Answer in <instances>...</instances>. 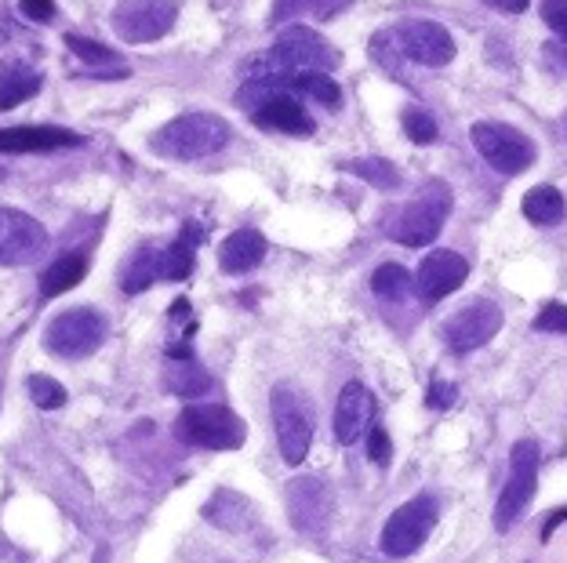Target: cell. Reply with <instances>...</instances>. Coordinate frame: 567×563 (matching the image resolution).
<instances>
[{
  "label": "cell",
  "instance_id": "d6a6232c",
  "mask_svg": "<svg viewBox=\"0 0 567 563\" xmlns=\"http://www.w3.org/2000/svg\"><path fill=\"white\" fill-rule=\"evenodd\" d=\"M535 331H549V335H567V305L549 302L546 310L535 316Z\"/></svg>",
  "mask_w": 567,
  "mask_h": 563
},
{
  "label": "cell",
  "instance_id": "5bb4252c",
  "mask_svg": "<svg viewBox=\"0 0 567 563\" xmlns=\"http://www.w3.org/2000/svg\"><path fill=\"white\" fill-rule=\"evenodd\" d=\"M331 505V488L320 477H295L288 483V517L302 534H324Z\"/></svg>",
  "mask_w": 567,
  "mask_h": 563
},
{
  "label": "cell",
  "instance_id": "d4e9b609",
  "mask_svg": "<svg viewBox=\"0 0 567 563\" xmlns=\"http://www.w3.org/2000/svg\"><path fill=\"white\" fill-rule=\"evenodd\" d=\"M371 291H375L379 299H385V302H404L415 288H411V277H408L404 265L385 262L375 270V277H371Z\"/></svg>",
  "mask_w": 567,
  "mask_h": 563
},
{
  "label": "cell",
  "instance_id": "6da1fadb",
  "mask_svg": "<svg viewBox=\"0 0 567 563\" xmlns=\"http://www.w3.org/2000/svg\"><path fill=\"white\" fill-rule=\"evenodd\" d=\"M229 143V124L215 113H183L153 135V149L167 160H204Z\"/></svg>",
  "mask_w": 567,
  "mask_h": 563
},
{
  "label": "cell",
  "instance_id": "83f0119b",
  "mask_svg": "<svg viewBox=\"0 0 567 563\" xmlns=\"http://www.w3.org/2000/svg\"><path fill=\"white\" fill-rule=\"evenodd\" d=\"M350 171L360 175L368 186H375V189H396V186H401V171H396V164H393V160H385V157L353 160V164H350Z\"/></svg>",
  "mask_w": 567,
  "mask_h": 563
},
{
  "label": "cell",
  "instance_id": "4dcf8cb0",
  "mask_svg": "<svg viewBox=\"0 0 567 563\" xmlns=\"http://www.w3.org/2000/svg\"><path fill=\"white\" fill-rule=\"evenodd\" d=\"M25 389H30V400H33L37 407H44V411H59V407H66V389H62L55 378H48V375H30V382H25Z\"/></svg>",
  "mask_w": 567,
  "mask_h": 563
},
{
  "label": "cell",
  "instance_id": "7402d4cb",
  "mask_svg": "<svg viewBox=\"0 0 567 563\" xmlns=\"http://www.w3.org/2000/svg\"><path fill=\"white\" fill-rule=\"evenodd\" d=\"M161 262H164V251H157L153 244H142L132 259H127L124 273H121V288L124 294H142L153 280L161 277Z\"/></svg>",
  "mask_w": 567,
  "mask_h": 563
},
{
  "label": "cell",
  "instance_id": "9a60e30c",
  "mask_svg": "<svg viewBox=\"0 0 567 563\" xmlns=\"http://www.w3.org/2000/svg\"><path fill=\"white\" fill-rule=\"evenodd\" d=\"M470 277V262L462 259L455 251H433L425 254L422 265H419V277H415V288H419V299L422 302H441L447 299L451 291H458L466 284Z\"/></svg>",
  "mask_w": 567,
  "mask_h": 563
},
{
  "label": "cell",
  "instance_id": "e575fe53",
  "mask_svg": "<svg viewBox=\"0 0 567 563\" xmlns=\"http://www.w3.org/2000/svg\"><path fill=\"white\" fill-rule=\"evenodd\" d=\"M455 386H447V382L441 378H433L430 382V393H425V407H433V411H444V407L455 404Z\"/></svg>",
  "mask_w": 567,
  "mask_h": 563
},
{
  "label": "cell",
  "instance_id": "7c38bea8",
  "mask_svg": "<svg viewBox=\"0 0 567 563\" xmlns=\"http://www.w3.org/2000/svg\"><path fill=\"white\" fill-rule=\"evenodd\" d=\"M393 33H396V41H401L404 55L411 62H419V66L441 70L455 59V41H451V33L433 19H404L401 25H393Z\"/></svg>",
  "mask_w": 567,
  "mask_h": 563
},
{
  "label": "cell",
  "instance_id": "ac0fdd59",
  "mask_svg": "<svg viewBox=\"0 0 567 563\" xmlns=\"http://www.w3.org/2000/svg\"><path fill=\"white\" fill-rule=\"evenodd\" d=\"M255 124L266 127V132H280V135H313V121L306 117V110L288 92L262 102V106L255 110Z\"/></svg>",
  "mask_w": 567,
  "mask_h": 563
},
{
  "label": "cell",
  "instance_id": "8992f818",
  "mask_svg": "<svg viewBox=\"0 0 567 563\" xmlns=\"http://www.w3.org/2000/svg\"><path fill=\"white\" fill-rule=\"evenodd\" d=\"M102 338H106V316L81 305V310H66L51 320L44 331V350L59 361H84L99 350Z\"/></svg>",
  "mask_w": 567,
  "mask_h": 563
},
{
  "label": "cell",
  "instance_id": "1f68e13d",
  "mask_svg": "<svg viewBox=\"0 0 567 563\" xmlns=\"http://www.w3.org/2000/svg\"><path fill=\"white\" fill-rule=\"evenodd\" d=\"M66 48H70L81 62H87V66H113V62L121 59L113 48L99 44V41H87V37H73V33H66Z\"/></svg>",
  "mask_w": 567,
  "mask_h": 563
},
{
  "label": "cell",
  "instance_id": "f35d334b",
  "mask_svg": "<svg viewBox=\"0 0 567 563\" xmlns=\"http://www.w3.org/2000/svg\"><path fill=\"white\" fill-rule=\"evenodd\" d=\"M495 11H506V15H524L527 8H532V0H487Z\"/></svg>",
  "mask_w": 567,
  "mask_h": 563
},
{
  "label": "cell",
  "instance_id": "8fae6325",
  "mask_svg": "<svg viewBox=\"0 0 567 563\" xmlns=\"http://www.w3.org/2000/svg\"><path fill=\"white\" fill-rule=\"evenodd\" d=\"M48 233L33 215L0 208V265H30L44 254Z\"/></svg>",
  "mask_w": 567,
  "mask_h": 563
},
{
  "label": "cell",
  "instance_id": "ab89813d",
  "mask_svg": "<svg viewBox=\"0 0 567 563\" xmlns=\"http://www.w3.org/2000/svg\"><path fill=\"white\" fill-rule=\"evenodd\" d=\"M350 4V0H317V8H313V15L317 19H331V15H339V11Z\"/></svg>",
  "mask_w": 567,
  "mask_h": 563
},
{
  "label": "cell",
  "instance_id": "30bf717a",
  "mask_svg": "<svg viewBox=\"0 0 567 563\" xmlns=\"http://www.w3.org/2000/svg\"><path fill=\"white\" fill-rule=\"evenodd\" d=\"M436 528V502L433 498H411V502H404L396 513L385 520L382 528V553L401 560V556H411L415 549L430 539Z\"/></svg>",
  "mask_w": 567,
  "mask_h": 563
},
{
  "label": "cell",
  "instance_id": "ffe728a7",
  "mask_svg": "<svg viewBox=\"0 0 567 563\" xmlns=\"http://www.w3.org/2000/svg\"><path fill=\"white\" fill-rule=\"evenodd\" d=\"M87 277V259L81 251H73V254H62V259H55L44 270L41 277V294L44 299H59V294H66L73 291L81 280Z\"/></svg>",
  "mask_w": 567,
  "mask_h": 563
},
{
  "label": "cell",
  "instance_id": "3957f363",
  "mask_svg": "<svg viewBox=\"0 0 567 563\" xmlns=\"http://www.w3.org/2000/svg\"><path fill=\"white\" fill-rule=\"evenodd\" d=\"M451 215V189L444 183H425L415 197L404 204L401 219L393 226V240L404 248H425L441 237V229Z\"/></svg>",
  "mask_w": 567,
  "mask_h": 563
},
{
  "label": "cell",
  "instance_id": "8d00e7d4",
  "mask_svg": "<svg viewBox=\"0 0 567 563\" xmlns=\"http://www.w3.org/2000/svg\"><path fill=\"white\" fill-rule=\"evenodd\" d=\"M19 11L30 22H51V19H55V4H51V0H19Z\"/></svg>",
  "mask_w": 567,
  "mask_h": 563
},
{
  "label": "cell",
  "instance_id": "e0dca14e",
  "mask_svg": "<svg viewBox=\"0 0 567 563\" xmlns=\"http://www.w3.org/2000/svg\"><path fill=\"white\" fill-rule=\"evenodd\" d=\"M84 138L70 132V127L55 124H30V127H4L0 132V153H55V149H73Z\"/></svg>",
  "mask_w": 567,
  "mask_h": 563
},
{
  "label": "cell",
  "instance_id": "9c48e42d",
  "mask_svg": "<svg viewBox=\"0 0 567 563\" xmlns=\"http://www.w3.org/2000/svg\"><path fill=\"white\" fill-rule=\"evenodd\" d=\"M178 19L175 0H121L113 8V30L127 44H153L164 33H172Z\"/></svg>",
  "mask_w": 567,
  "mask_h": 563
},
{
  "label": "cell",
  "instance_id": "7a4b0ae2",
  "mask_svg": "<svg viewBox=\"0 0 567 563\" xmlns=\"http://www.w3.org/2000/svg\"><path fill=\"white\" fill-rule=\"evenodd\" d=\"M183 444L204 447V451H237L248 437V426L223 404H189L175 421Z\"/></svg>",
  "mask_w": 567,
  "mask_h": 563
},
{
  "label": "cell",
  "instance_id": "f1b7e54d",
  "mask_svg": "<svg viewBox=\"0 0 567 563\" xmlns=\"http://www.w3.org/2000/svg\"><path fill=\"white\" fill-rule=\"evenodd\" d=\"M204 517L215 520V528H240V520L248 517V505L234 491H215L212 502L204 505Z\"/></svg>",
  "mask_w": 567,
  "mask_h": 563
},
{
  "label": "cell",
  "instance_id": "603a6c76",
  "mask_svg": "<svg viewBox=\"0 0 567 563\" xmlns=\"http://www.w3.org/2000/svg\"><path fill=\"white\" fill-rule=\"evenodd\" d=\"M564 211H567V204L560 197V189H553V186L527 189V197H524L527 222H535V226H557L564 219Z\"/></svg>",
  "mask_w": 567,
  "mask_h": 563
},
{
  "label": "cell",
  "instance_id": "484cf974",
  "mask_svg": "<svg viewBox=\"0 0 567 563\" xmlns=\"http://www.w3.org/2000/svg\"><path fill=\"white\" fill-rule=\"evenodd\" d=\"M291 87H295V92L309 95V98H317L320 106H328V110L342 106V92H339V84H334L328 73H317V70L299 73V76H295V81H291Z\"/></svg>",
  "mask_w": 567,
  "mask_h": 563
},
{
  "label": "cell",
  "instance_id": "d6986e66",
  "mask_svg": "<svg viewBox=\"0 0 567 563\" xmlns=\"http://www.w3.org/2000/svg\"><path fill=\"white\" fill-rule=\"evenodd\" d=\"M266 259V237L259 229H237V233H229L223 240V248H218V262H223L226 273H251L255 265Z\"/></svg>",
  "mask_w": 567,
  "mask_h": 563
},
{
  "label": "cell",
  "instance_id": "52a82bcc",
  "mask_svg": "<svg viewBox=\"0 0 567 563\" xmlns=\"http://www.w3.org/2000/svg\"><path fill=\"white\" fill-rule=\"evenodd\" d=\"M476 153L492 164L498 175H520L535 164V143L524 132L498 121H481L470 127Z\"/></svg>",
  "mask_w": 567,
  "mask_h": 563
},
{
  "label": "cell",
  "instance_id": "74e56055",
  "mask_svg": "<svg viewBox=\"0 0 567 563\" xmlns=\"http://www.w3.org/2000/svg\"><path fill=\"white\" fill-rule=\"evenodd\" d=\"M317 0H277L274 8V22H288L295 15H302V11H313Z\"/></svg>",
  "mask_w": 567,
  "mask_h": 563
},
{
  "label": "cell",
  "instance_id": "5b68a950",
  "mask_svg": "<svg viewBox=\"0 0 567 563\" xmlns=\"http://www.w3.org/2000/svg\"><path fill=\"white\" fill-rule=\"evenodd\" d=\"M269 407H274V429L280 455L288 466H302L313 444V407L309 400L291 386H277L269 393Z\"/></svg>",
  "mask_w": 567,
  "mask_h": 563
},
{
  "label": "cell",
  "instance_id": "d590c367",
  "mask_svg": "<svg viewBox=\"0 0 567 563\" xmlns=\"http://www.w3.org/2000/svg\"><path fill=\"white\" fill-rule=\"evenodd\" d=\"M368 458L375 466L390 462V432H385V429H371L368 432Z\"/></svg>",
  "mask_w": 567,
  "mask_h": 563
},
{
  "label": "cell",
  "instance_id": "4fadbf2b",
  "mask_svg": "<svg viewBox=\"0 0 567 563\" xmlns=\"http://www.w3.org/2000/svg\"><path fill=\"white\" fill-rule=\"evenodd\" d=\"M502 327V310L492 302V299H476L470 305H462V310L447 320L444 327V338L455 353H473L487 345Z\"/></svg>",
  "mask_w": 567,
  "mask_h": 563
},
{
  "label": "cell",
  "instance_id": "277c9868",
  "mask_svg": "<svg viewBox=\"0 0 567 563\" xmlns=\"http://www.w3.org/2000/svg\"><path fill=\"white\" fill-rule=\"evenodd\" d=\"M266 62L284 76H299V73H324L331 66H339V51H334L317 30H306V25H288V30L277 33L274 48H269Z\"/></svg>",
  "mask_w": 567,
  "mask_h": 563
},
{
  "label": "cell",
  "instance_id": "836d02e7",
  "mask_svg": "<svg viewBox=\"0 0 567 563\" xmlns=\"http://www.w3.org/2000/svg\"><path fill=\"white\" fill-rule=\"evenodd\" d=\"M543 19H546L549 30L567 44V0H546V4H543Z\"/></svg>",
  "mask_w": 567,
  "mask_h": 563
},
{
  "label": "cell",
  "instance_id": "ba28073f",
  "mask_svg": "<svg viewBox=\"0 0 567 563\" xmlns=\"http://www.w3.org/2000/svg\"><path fill=\"white\" fill-rule=\"evenodd\" d=\"M538 458H543V451H538L535 440H517L509 451V462H513V472L506 480V488H502V498L495 505V528L498 531H509L513 520H517L527 502L535 498V488H538Z\"/></svg>",
  "mask_w": 567,
  "mask_h": 563
},
{
  "label": "cell",
  "instance_id": "cb8c5ba5",
  "mask_svg": "<svg viewBox=\"0 0 567 563\" xmlns=\"http://www.w3.org/2000/svg\"><path fill=\"white\" fill-rule=\"evenodd\" d=\"M41 92V76L25 66H8L0 73V110H16Z\"/></svg>",
  "mask_w": 567,
  "mask_h": 563
},
{
  "label": "cell",
  "instance_id": "44dd1931",
  "mask_svg": "<svg viewBox=\"0 0 567 563\" xmlns=\"http://www.w3.org/2000/svg\"><path fill=\"white\" fill-rule=\"evenodd\" d=\"M200 226H183V233L172 248L164 251V262H161V277L164 280H186L193 273V259H197V244H200Z\"/></svg>",
  "mask_w": 567,
  "mask_h": 563
},
{
  "label": "cell",
  "instance_id": "2e32d148",
  "mask_svg": "<svg viewBox=\"0 0 567 563\" xmlns=\"http://www.w3.org/2000/svg\"><path fill=\"white\" fill-rule=\"evenodd\" d=\"M371 421H375V396H371L364 382H346L339 407H334V437L350 447L364 437Z\"/></svg>",
  "mask_w": 567,
  "mask_h": 563
},
{
  "label": "cell",
  "instance_id": "60d3db41",
  "mask_svg": "<svg viewBox=\"0 0 567 563\" xmlns=\"http://www.w3.org/2000/svg\"><path fill=\"white\" fill-rule=\"evenodd\" d=\"M564 520H567V509H557V513H553V517H549V523H546L543 539H549V534H553V531H557V528H560V523H564Z\"/></svg>",
  "mask_w": 567,
  "mask_h": 563
},
{
  "label": "cell",
  "instance_id": "f546056e",
  "mask_svg": "<svg viewBox=\"0 0 567 563\" xmlns=\"http://www.w3.org/2000/svg\"><path fill=\"white\" fill-rule=\"evenodd\" d=\"M401 124H404V135L411 138V143H419V146H430V143H436V135H441V132H436L433 113L422 110V106H408Z\"/></svg>",
  "mask_w": 567,
  "mask_h": 563
},
{
  "label": "cell",
  "instance_id": "4316f807",
  "mask_svg": "<svg viewBox=\"0 0 567 563\" xmlns=\"http://www.w3.org/2000/svg\"><path fill=\"white\" fill-rule=\"evenodd\" d=\"M167 389L178 393V396H186V400H189V396H200V393L212 389V375L200 364L183 361L178 367H172V375H167Z\"/></svg>",
  "mask_w": 567,
  "mask_h": 563
}]
</instances>
